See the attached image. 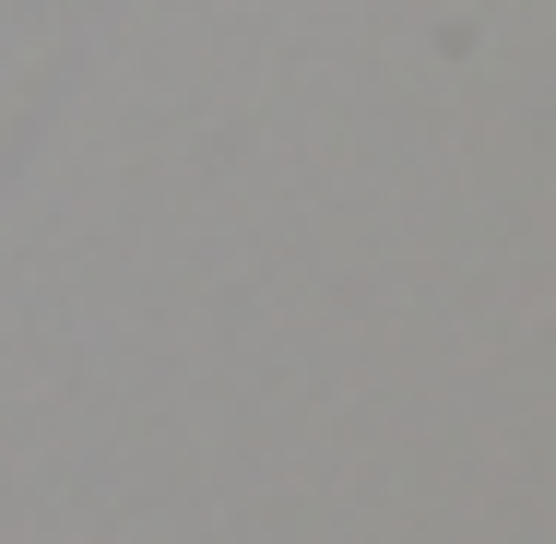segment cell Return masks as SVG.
<instances>
[]
</instances>
